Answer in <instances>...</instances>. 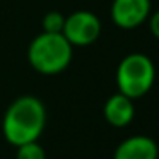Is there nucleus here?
I'll return each instance as SVG.
<instances>
[{"label":"nucleus","mask_w":159,"mask_h":159,"mask_svg":"<svg viewBox=\"0 0 159 159\" xmlns=\"http://www.w3.org/2000/svg\"><path fill=\"white\" fill-rule=\"evenodd\" d=\"M45 104L34 96H21L7 108L2 130L9 144L19 145L36 142L45 130Z\"/></svg>","instance_id":"nucleus-1"},{"label":"nucleus","mask_w":159,"mask_h":159,"mask_svg":"<svg viewBox=\"0 0 159 159\" xmlns=\"http://www.w3.org/2000/svg\"><path fill=\"white\" fill-rule=\"evenodd\" d=\"M74 46L63 38L62 33H45L36 36L28 48V60L36 72L43 75H55L72 62Z\"/></svg>","instance_id":"nucleus-2"},{"label":"nucleus","mask_w":159,"mask_h":159,"mask_svg":"<svg viewBox=\"0 0 159 159\" xmlns=\"http://www.w3.org/2000/svg\"><path fill=\"white\" fill-rule=\"evenodd\" d=\"M156 79L152 60L144 53H130L120 62L116 69L118 93L130 99L142 98L151 91Z\"/></svg>","instance_id":"nucleus-3"},{"label":"nucleus","mask_w":159,"mask_h":159,"mask_svg":"<svg viewBox=\"0 0 159 159\" xmlns=\"http://www.w3.org/2000/svg\"><path fill=\"white\" fill-rule=\"evenodd\" d=\"M62 34L72 46H89L99 38L101 22L89 11H77L65 17Z\"/></svg>","instance_id":"nucleus-4"},{"label":"nucleus","mask_w":159,"mask_h":159,"mask_svg":"<svg viewBox=\"0 0 159 159\" xmlns=\"http://www.w3.org/2000/svg\"><path fill=\"white\" fill-rule=\"evenodd\" d=\"M151 16V0H113L111 19L121 29H134Z\"/></svg>","instance_id":"nucleus-5"},{"label":"nucleus","mask_w":159,"mask_h":159,"mask_svg":"<svg viewBox=\"0 0 159 159\" xmlns=\"http://www.w3.org/2000/svg\"><path fill=\"white\" fill-rule=\"evenodd\" d=\"M157 144L147 135H134L120 142L113 159H157Z\"/></svg>","instance_id":"nucleus-6"},{"label":"nucleus","mask_w":159,"mask_h":159,"mask_svg":"<svg viewBox=\"0 0 159 159\" xmlns=\"http://www.w3.org/2000/svg\"><path fill=\"white\" fill-rule=\"evenodd\" d=\"M134 99L123 96L121 93H116L113 96L108 98V101L104 103V118L110 125L113 127H127L135 115V108H134Z\"/></svg>","instance_id":"nucleus-7"},{"label":"nucleus","mask_w":159,"mask_h":159,"mask_svg":"<svg viewBox=\"0 0 159 159\" xmlns=\"http://www.w3.org/2000/svg\"><path fill=\"white\" fill-rule=\"evenodd\" d=\"M16 159H46V152L41 145L36 142H28L17 147V156Z\"/></svg>","instance_id":"nucleus-8"},{"label":"nucleus","mask_w":159,"mask_h":159,"mask_svg":"<svg viewBox=\"0 0 159 159\" xmlns=\"http://www.w3.org/2000/svg\"><path fill=\"white\" fill-rule=\"evenodd\" d=\"M63 24H65V16L62 12H48L43 17V31L45 33H62Z\"/></svg>","instance_id":"nucleus-9"},{"label":"nucleus","mask_w":159,"mask_h":159,"mask_svg":"<svg viewBox=\"0 0 159 159\" xmlns=\"http://www.w3.org/2000/svg\"><path fill=\"white\" fill-rule=\"evenodd\" d=\"M151 17V33L154 34V38L159 39V11H156Z\"/></svg>","instance_id":"nucleus-10"}]
</instances>
